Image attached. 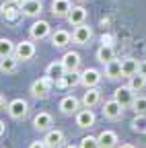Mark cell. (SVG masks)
I'll return each mask as SVG.
<instances>
[{
    "label": "cell",
    "mask_w": 146,
    "mask_h": 148,
    "mask_svg": "<svg viewBox=\"0 0 146 148\" xmlns=\"http://www.w3.org/2000/svg\"><path fill=\"white\" fill-rule=\"evenodd\" d=\"M27 111H29V103L25 99H12L8 103V115L12 119H23L27 115Z\"/></svg>",
    "instance_id": "1"
},
{
    "label": "cell",
    "mask_w": 146,
    "mask_h": 148,
    "mask_svg": "<svg viewBox=\"0 0 146 148\" xmlns=\"http://www.w3.org/2000/svg\"><path fill=\"white\" fill-rule=\"evenodd\" d=\"M51 84H53V80L49 76L37 78V80L31 84V95L33 97H47V92L51 90Z\"/></svg>",
    "instance_id": "2"
},
{
    "label": "cell",
    "mask_w": 146,
    "mask_h": 148,
    "mask_svg": "<svg viewBox=\"0 0 146 148\" xmlns=\"http://www.w3.org/2000/svg\"><path fill=\"white\" fill-rule=\"evenodd\" d=\"M0 14H2L6 21H10V23H14L16 18H19L23 12H21V6L14 2V0H6V2L0 6Z\"/></svg>",
    "instance_id": "3"
},
{
    "label": "cell",
    "mask_w": 146,
    "mask_h": 148,
    "mask_svg": "<svg viewBox=\"0 0 146 148\" xmlns=\"http://www.w3.org/2000/svg\"><path fill=\"white\" fill-rule=\"evenodd\" d=\"M90 37H93V31H90V27L84 25V23L76 25V29L72 31V41L78 43V45H86L90 41Z\"/></svg>",
    "instance_id": "4"
},
{
    "label": "cell",
    "mask_w": 146,
    "mask_h": 148,
    "mask_svg": "<svg viewBox=\"0 0 146 148\" xmlns=\"http://www.w3.org/2000/svg\"><path fill=\"white\" fill-rule=\"evenodd\" d=\"M113 99L121 107H127V105H132V101H134V90L130 88V84H127V86H117L115 92H113Z\"/></svg>",
    "instance_id": "5"
},
{
    "label": "cell",
    "mask_w": 146,
    "mask_h": 148,
    "mask_svg": "<svg viewBox=\"0 0 146 148\" xmlns=\"http://www.w3.org/2000/svg\"><path fill=\"white\" fill-rule=\"evenodd\" d=\"M101 82V72L95 68H86L84 72H80V84L90 88V86H97Z\"/></svg>",
    "instance_id": "6"
},
{
    "label": "cell",
    "mask_w": 146,
    "mask_h": 148,
    "mask_svg": "<svg viewBox=\"0 0 146 148\" xmlns=\"http://www.w3.org/2000/svg\"><path fill=\"white\" fill-rule=\"evenodd\" d=\"M121 113H123V107H121L115 99L105 101V105H103V115H105L107 119H119Z\"/></svg>",
    "instance_id": "7"
},
{
    "label": "cell",
    "mask_w": 146,
    "mask_h": 148,
    "mask_svg": "<svg viewBox=\"0 0 146 148\" xmlns=\"http://www.w3.org/2000/svg\"><path fill=\"white\" fill-rule=\"evenodd\" d=\"M93 123H95V113H93V111H90L88 107L76 111V125H78V127L86 130V127H90Z\"/></svg>",
    "instance_id": "8"
},
{
    "label": "cell",
    "mask_w": 146,
    "mask_h": 148,
    "mask_svg": "<svg viewBox=\"0 0 146 148\" xmlns=\"http://www.w3.org/2000/svg\"><path fill=\"white\" fill-rule=\"evenodd\" d=\"M14 56L19 60H31L33 56H35V43L31 41H21L19 45L14 47Z\"/></svg>",
    "instance_id": "9"
},
{
    "label": "cell",
    "mask_w": 146,
    "mask_h": 148,
    "mask_svg": "<svg viewBox=\"0 0 146 148\" xmlns=\"http://www.w3.org/2000/svg\"><path fill=\"white\" fill-rule=\"evenodd\" d=\"M97 140H99V148H115L117 146V134L113 130H103L97 136Z\"/></svg>",
    "instance_id": "10"
},
{
    "label": "cell",
    "mask_w": 146,
    "mask_h": 148,
    "mask_svg": "<svg viewBox=\"0 0 146 148\" xmlns=\"http://www.w3.org/2000/svg\"><path fill=\"white\" fill-rule=\"evenodd\" d=\"M43 142H45L47 148H60L64 144V134L60 132V130H47Z\"/></svg>",
    "instance_id": "11"
},
{
    "label": "cell",
    "mask_w": 146,
    "mask_h": 148,
    "mask_svg": "<svg viewBox=\"0 0 146 148\" xmlns=\"http://www.w3.org/2000/svg\"><path fill=\"white\" fill-rule=\"evenodd\" d=\"M29 33H31L33 39H43V37L49 35V23H47V21H35V23L31 25Z\"/></svg>",
    "instance_id": "12"
},
{
    "label": "cell",
    "mask_w": 146,
    "mask_h": 148,
    "mask_svg": "<svg viewBox=\"0 0 146 148\" xmlns=\"http://www.w3.org/2000/svg\"><path fill=\"white\" fill-rule=\"evenodd\" d=\"M66 18H68V23H70V25H74V27H76V25H80V23L86 21V8H84V6H72Z\"/></svg>",
    "instance_id": "13"
},
{
    "label": "cell",
    "mask_w": 146,
    "mask_h": 148,
    "mask_svg": "<svg viewBox=\"0 0 146 148\" xmlns=\"http://www.w3.org/2000/svg\"><path fill=\"white\" fill-rule=\"evenodd\" d=\"M60 111H62L64 115H74L76 111H78V99L72 97V95L64 97V99L60 101Z\"/></svg>",
    "instance_id": "14"
},
{
    "label": "cell",
    "mask_w": 146,
    "mask_h": 148,
    "mask_svg": "<svg viewBox=\"0 0 146 148\" xmlns=\"http://www.w3.org/2000/svg\"><path fill=\"white\" fill-rule=\"evenodd\" d=\"M41 10H43L41 0H25L23 6H21V12H23L25 16H37Z\"/></svg>",
    "instance_id": "15"
},
{
    "label": "cell",
    "mask_w": 146,
    "mask_h": 148,
    "mask_svg": "<svg viewBox=\"0 0 146 148\" xmlns=\"http://www.w3.org/2000/svg\"><path fill=\"white\" fill-rule=\"evenodd\" d=\"M51 123H53V119H51L49 113H45V111H41V113H37L33 117V127L39 130V132H47Z\"/></svg>",
    "instance_id": "16"
},
{
    "label": "cell",
    "mask_w": 146,
    "mask_h": 148,
    "mask_svg": "<svg viewBox=\"0 0 146 148\" xmlns=\"http://www.w3.org/2000/svg\"><path fill=\"white\" fill-rule=\"evenodd\" d=\"M62 64H64L66 72H74V70H78V66H80V56H78L76 51H66L64 58H62Z\"/></svg>",
    "instance_id": "17"
},
{
    "label": "cell",
    "mask_w": 146,
    "mask_h": 148,
    "mask_svg": "<svg viewBox=\"0 0 146 148\" xmlns=\"http://www.w3.org/2000/svg\"><path fill=\"white\" fill-rule=\"evenodd\" d=\"M45 74H47V76H49L53 82H56V80H60V78L64 76V74H66V68H64L62 60H60V62H51V64L45 68Z\"/></svg>",
    "instance_id": "18"
},
{
    "label": "cell",
    "mask_w": 146,
    "mask_h": 148,
    "mask_svg": "<svg viewBox=\"0 0 146 148\" xmlns=\"http://www.w3.org/2000/svg\"><path fill=\"white\" fill-rule=\"evenodd\" d=\"M99 99H101L99 88H97V86H90V88H86V92L82 95V105L90 109V107H95V105L99 103Z\"/></svg>",
    "instance_id": "19"
},
{
    "label": "cell",
    "mask_w": 146,
    "mask_h": 148,
    "mask_svg": "<svg viewBox=\"0 0 146 148\" xmlns=\"http://www.w3.org/2000/svg\"><path fill=\"white\" fill-rule=\"evenodd\" d=\"M105 76H107V78H111V80L121 78V76H123V74H121V62H119V60L107 62V64H105Z\"/></svg>",
    "instance_id": "20"
},
{
    "label": "cell",
    "mask_w": 146,
    "mask_h": 148,
    "mask_svg": "<svg viewBox=\"0 0 146 148\" xmlns=\"http://www.w3.org/2000/svg\"><path fill=\"white\" fill-rule=\"evenodd\" d=\"M58 82V86H62V88H70V86H76V84H80V74L74 70V72H66L64 76L60 78V80H56Z\"/></svg>",
    "instance_id": "21"
},
{
    "label": "cell",
    "mask_w": 146,
    "mask_h": 148,
    "mask_svg": "<svg viewBox=\"0 0 146 148\" xmlns=\"http://www.w3.org/2000/svg\"><path fill=\"white\" fill-rule=\"evenodd\" d=\"M72 4H70V0H53L51 2V12L53 16H68Z\"/></svg>",
    "instance_id": "22"
},
{
    "label": "cell",
    "mask_w": 146,
    "mask_h": 148,
    "mask_svg": "<svg viewBox=\"0 0 146 148\" xmlns=\"http://www.w3.org/2000/svg\"><path fill=\"white\" fill-rule=\"evenodd\" d=\"M70 39H72V37H70V33H68V31L58 29L56 33L51 35V45H53V47H66V45L70 43Z\"/></svg>",
    "instance_id": "23"
},
{
    "label": "cell",
    "mask_w": 146,
    "mask_h": 148,
    "mask_svg": "<svg viewBox=\"0 0 146 148\" xmlns=\"http://www.w3.org/2000/svg\"><path fill=\"white\" fill-rule=\"evenodd\" d=\"M16 66H19V58L12 53V56H6V58H0V72L4 74H10L16 70Z\"/></svg>",
    "instance_id": "24"
},
{
    "label": "cell",
    "mask_w": 146,
    "mask_h": 148,
    "mask_svg": "<svg viewBox=\"0 0 146 148\" xmlns=\"http://www.w3.org/2000/svg\"><path fill=\"white\" fill-rule=\"evenodd\" d=\"M138 72V60H134V58H123L121 60V74L123 76H134V74Z\"/></svg>",
    "instance_id": "25"
},
{
    "label": "cell",
    "mask_w": 146,
    "mask_h": 148,
    "mask_svg": "<svg viewBox=\"0 0 146 148\" xmlns=\"http://www.w3.org/2000/svg\"><path fill=\"white\" fill-rule=\"evenodd\" d=\"M97 60H99L101 64H107V62L115 60V51H113V47H111V45H101V47L97 49Z\"/></svg>",
    "instance_id": "26"
},
{
    "label": "cell",
    "mask_w": 146,
    "mask_h": 148,
    "mask_svg": "<svg viewBox=\"0 0 146 148\" xmlns=\"http://www.w3.org/2000/svg\"><path fill=\"white\" fill-rule=\"evenodd\" d=\"M130 125H132V132H136V134H146V113H136Z\"/></svg>",
    "instance_id": "27"
},
{
    "label": "cell",
    "mask_w": 146,
    "mask_h": 148,
    "mask_svg": "<svg viewBox=\"0 0 146 148\" xmlns=\"http://www.w3.org/2000/svg\"><path fill=\"white\" fill-rule=\"evenodd\" d=\"M146 86V76H142L140 72H136L134 76H130V88L136 92V90H142Z\"/></svg>",
    "instance_id": "28"
},
{
    "label": "cell",
    "mask_w": 146,
    "mask_h": 148,
    "mask_svg": "<svg viewBox=\"0 0 146 148\" xmlns=\"http://www.w3.org/2000/svg\"><path fill=\"white\" fill-rule=\"evenodd\" d=\"M14 53V43L10 39H0V58H6V56H12Z\"/></svg>",
    "instance_id": "29"
},
{
    "label": "cell",
    "mask_w": 146,
    "mask_h": 148,
    "mask_svg": "<svg viewBox=\"0 0 146 148\" xmlns=\"http://www.w3.org/2000/svg\"><path fill=\"white\" fill-rule=\"evenodd\" d=\"M132 109L136 111V113H146V97H134Z\"/></svg>",
    "instance_id": "30"
},
{
    "label": "cell",
    "mask_w": 146,
    "mask_h": 148,
    "mask_svg": "<svg viewBox=\"0 0 146 148\" xmlns=\"http://www.w3.org/2000/svg\"><path fill=\"white\" fill-rule=\"evenodd\" d=\"M78 148H99V140L95 136H84L78 144Z\"/></svg>",
    "instance_id": "31"
},
{
    "label": "cell",
    "mask_w": 146,
    "mask_h": 148,
    "mask_svg": "<svg viewBox=\"0 0 146 148\" xmlns=\"http://www.w3.org/2000/svg\"><path fill=\"white\" fill-rule=\"evenodd\" d=\"M29 148H47V146H45V142H43V140H35V142H31V144H29Z\"/></svg>",
    "instance_id": "32"
},
{
    "label": "cell",
    "mask_w": 146,
    "mask_h": 148,
    "mask_svg": "<svg viewBox=\"0 0 146 148\" xmlns=\"http://www.w3.org/2000/svg\"><path fill=\"white\" fill-rule=\"evenodd\" d=\"M138 72L142 74V76H146V60H142V62H138Z\"/></svg>",
    "instance_id": "33"
},
{
    "label": "cell",
    "mask_w": 146,
    "mask_h": 148,
    "mask_svg": "<svg viewBox=\"0 0 146 148\" xmlns=\"http://www.w3.org/2000/svg\"><path fill=\"white\" fill-rule=\"evenodd\" d=\"M101 41H103V45H111V35H109V33L103 35V37H101Z\"/></svg>",
    "instance_id": "34"
},
{
    "label": "cell",
    "mask_w": 146,
    "mask_h": 148,
    "mask_svg": "<svg viewBox=\"0 0 146 148\" xmlns=\"http://www.w3.org/2000/svg\"><path fill=\"white\" fill-rule=\"evenodd\" d=\"M117 148H136V146H134V144H130V142H123V144H121V146H117Z\"/></svg>",
    "instance_id": "35"
},
{
    "label": "cell",
    "mask_w": 146,
    "mask_h": 148,
    "mask_svg": "<svg viewBox=\"0 0 146 148\" xmlns=\"http://www.w3.org/2000/svg\"><path fill=\"white\" fill-rule=\"evenodd\" d=\"M4 127H6V125H4V121H0V136L4 134Z\"/></svg>",
    "instance_id": "36"
},
{
    "label": "cell",
    "mask_w": 146,
    "mask_h": 148,
    "mask_svg": "<svg viewBox=\"0 0 146 148\" xmlns=\"http://www.w3.org/2000/svg\"><path fill=\"white\" fill-rule=\"evenodd\" d=\"M4 105H6V101H4V97H2V95H0V109H2Z\"/></svg>",
    "instance_id": "37"
},
{
    "label": "cell",
    "mask_w": 146,
    "mask_h": 148,
    "mask_svg": "<svg viewBox=\"0 0 146 148\" xmlns=\"http://www.w3.org/2000/svg\"><path fill=\"white\" fill-rule=\"evenodd\" d=\"M64 148H78V146H64Z\"/></svg>",
    "instance_id": "38"
},
{
    "label": "cell",
    "mask_w": 146,
    "mask_h": 148,
    "mask_svg": "<svg viewBox=\"0 0 146 148\" xmlns=\"http://www.w3.org/2000/svg\"><path fill=\"white\" fill-rule=\"evenodd\" d=\"M78 2H84V0H78Z\"/></svg>",
    "instance_id": "39"
}]
</instances>
